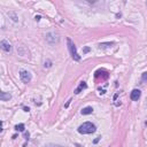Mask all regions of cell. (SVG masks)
Wrapping results in <instances>:
<instances>
[{
    "mask_svg": "<svg viewBox=\"0 0 147 147\" xmlns=\"http://www.w3.org/2000/svg\"><path fill=\"white\" fill-rule=\"evenodd\" d=\"M92 113H93V108L92 107H85V108L82 109V114L83 115H90Z\"/></svg>",
    "mask_w": 147,
    "mask_h": 147,
    "instance_id": "8",
    "label": "cell"
},
{
    "mask_svg": "<svg viewBox=\"0 0 147 147\" xmlns=\"http://www.w3.org/2000/svg\"><path fill=\"white\" fill-rule=\"evenodd\" d=\"M0 46H1V48H2L5 52H7V53L12 52V45L7 42V40H5V39H2V40L0 42Z\"/></svg>",
    "mask_w": 147,
    "mask_h": 147,
    "instance_id": "5",
    "label": "cell"
},
{
    "mask_svg": "<svg viewBox=\"0 0 147 147\" xmlns=\"http://www.w3.org/2000/svg\"><path fill=\"white\" fill-rule=\"evenodd\" d=\"M40 18H42L40 15H36V17H35V20H36V21H40Z\"/></svg>",
    "mask_w": 147,
    "mask_h": 147,
    "instance_id": "16",
    "label": "cell"
},
{
    "mask_svg": "<svg viewBox=\"0 0 147 147\" xmlns=\"http://www.w3.org/2000/svg\"><path fill=\"white\" fill-rule=\"evenodd\" d=\"M95 130H97L95 125L93 123H91V122H85L82 125H79V128H78V132L82 133V135L93 133V132H95Z\"/></svg>",
    "mask_w": 147,
    "mask_h": 147,
    "instance_id": "1",
    "label": "cell"
},
{
    "mask_svg": "<svg viewBox=\"0 0 147 147\" xmlns=\"http://www.w3.org/2000/svg\"><path fill=\"white\" fill-rule=\"evenodd\" d=\"M45 147H61V146H59V145H47Z\"/></svg>",
    "mask_w": 147,
    "mask_h": 147,
    "instance_id": "17",
    "label": "cell"
},
{
    "mask_svg": "<svg viewBox=\"0 0 147 147\" xmlns=\"http://www.w3.org/2000/svg\"><path fill=\"white\" fill-rule=\"evenodd\" d=\"M46 40L51 44H55V43L59 42V36L54 32H51V33H47L46 35Z\"/></svg>",
    "mask_w": 147,
    "mask_h": 147,
    "instance_id": "4",
    "label": "cell"
},
{
    "mask_svg": "<svg viewBox=\"0 0 147 147\" xmlns=\"http://www.w3.org/2000/svg\"><path fill=\"white\" fill-rule=\"evenodd\" d=\"M87 87V85H86V83L85 82H80V84H79V86L77 87V89L75 90V94H79L80 93V91L83 89H86Z\"/></svg>",
    "mask_w": 147,
    "mask_h": 147,
    "instance_id": "7",
    "label": "cell"
},
{
    "mask_svg": "<svg viewBox=\"0 0 147 147\" xmlns=\"http://www.w3.org/2000/svg\"><path fill=\"white\" fill-rule=\"evenodd\" d=\"M89 51H90V48H89V47H85L84 49H83V52H84V53H87Z\"/></svg>",
    "mask_w": 147,
    "mask_h": 147,
    "instance_id": "18",
    "label": "cell"
},
{
    "mask_svg": "<svg viewBox=\"0 0 147 147\" xmlns=\"http://www.w3.org/2000/svg\"><path fill=\"white\" fill-rule=\"evenodd\" d=\"M100 138H101V137H97V138H95L94 140H93V142H94V144H97V142H98V141L100 140Z\"/></svg>",
    "mask_w": 147,
    "mask_h": 147,
    "instance_id": "15",
    "label": "cell"
},
{
    "mask_svg": "<svg viewBox=\"0 0 147 147\" xmlns=\"http://www.w3.org/2000/svg\"><path fill=\"white\" fill-rule=\"evenodd\" d=\"M8 16H12V20L14 22L17 21V16L15 15V13H13V12H11V13H8Z\"/></svg>",
    "mask_w": 147,
    "mask_h": 147,
    "instance_id": "12",
    "label": "cell"
},
{
    "mask_svg": "<svg viewBox=\"0 0 147 147\" xmlns=\"http://www.w3.org/2000/svg\"><path fill=\"white\" fill-rule=\"evenodd\" d=\"M67 44H68V49H69V52H70L71 58H73L75 61H79V60H80V56H79V54L77 53L76 46H75V44L73 43V40H71L70 38H67Z\"/></svg>",
    "mask_w": 147,
    "mask_h": 147,
    "instance_id": "2",
    "label": "cell"
},
{
    "mask_svg": "<svg viewBox=\"0 0 147 147\" xmlns=\"http://www.w3.org/2000/svg\"><path fill=\"white\" fill-rule=\"evenodd\" d=\"M71 101H73V100L70 99V100H69V101H68V102H67V104H66V106H64V107H66V108H67V107H68V106L70 105V102H71Z\"/></svg>",
    "mask_w": 147,
    "mask_h": 147,
    "instance_id": "19",
    "label": "cell"
},
{
    "mask_svg": "<svg viewBox=\"0 0 147 147\" xmlns=\"http://www.w3.org/2000/svg\"><path fill=\"white\" fill-rule=\"evenodd\" d=\"M141 79H142V82H146V80H147V71H146V73H144V74H142Z\"/></svg>",
    "mask_w": 147,
    "mask_h": 147,
    "instance_id": "13",
    "label": "cell"
},
{
    "mask_svg": "<svg viewBox=\"0 0 147 147\" xmlns=\"http://www.w3.org/2000/svg\"><path fill=\"white\" fill-rule=\"evenodd\" d=\"M24 136H25V139L28 140V139H29V136H30V135H29V132H25V135H24Z\"/></svg>",
    "mask_w": 147,
    "mask_h": 147,
    "instance_id": "20",
    "label": "cell"
},
{
    "mask_svg": "<svg viewBox=\"0 0 147 147\" xmlns=\"http://www.w3.org/2000/svg\"><path fill=\"white\" fill-rule=\"evenodd\" d=\"M51 66H52V62H51V61H47V62H45V68H46V67H47V68H49Z\"/></svg>",
    "mask_w": 147,
    "mask_h": 147,
    "instance_id": "14",
    "label": "cell"
},
{
    "mask_svg": "<svg viewBox=\"0 0 147 147\" xmlns=\"http://www.w3.org/2000/svg\"><path fill=\"white\" fill-rule=\"evenodd\" d=\"M114 43H101L99 46H100V48H106V47H110Z\"/></svg>",
    "mask_w": 147,
    "mask_h": 147,
    "instance_id": "10",
    "label": "cell"
},
{
    "mask_svg": "<svg viewBox=\"0 0 147 147\" xmlns=\"http://www.w3.org/2000/svg\"><path fill=\"white\" fill-rule=\"evenodd\" d=\"M24 124H17V125H15V130L16 131H24Z\"/></svg>",
    "mask_w": 147,
    "mask_h": 147,
    "instance_id": "11",
    "label": "cell"
},
{
    "mask_svg": "<svg viewBox=\"0 0 147 147\" xmlns=\"http://www.w3.org/2000/svg\"><path fill=\"white\" fill-rule=\"evenodd\" d=\"M20 78L23 83H29L31 80V74L26 70H21L20 71Z\"/></svg>",
    "mask_w": 147,
    "mask_h": 147,
    "instance_id": "3",
    "label": "cell"
},
{
    "mask_svg": "<svg viewBox=\"0 0 147 147\" xmlns=\"http://www.w3.org/2000/svg\"><path fill=\"white\" fill-rule=\"evenodd\" d=\"M140 95H141V92L139 91V90H132V92L130 93V98H131V100H133V101H137V100L140 98Z\"/></svg>",
    "mask_w": 147,
    "mask_h": 147,
    "instance_id": "6",
    "label": "cell"
},
{
    "mask_svg": "<svg viewBox=\"0 0 147 147\" xmlns=\"http://www.w3.org/2000/svg\"><path fill=\"white\" fill-rule=\"evenodd\" d=\"M12 95L9 94V93H6V92H1L0 93V99H1V101H6V100H9L11 99Z\"/></svg>",
    "mask_w": 147,
    "mask_h": 147,
    "instance_id": "9",
    "label": "cell"
},
{
    "mask_svg": "<svg viewBox=\"0 0 147 147\" xmlns=\"http://www.w3.org/2000/svg\"><path fill=\"white\" fill-rule=\"evenodd\" d=\"M76 146H77V147H82L80 145H79V144H76Z\"/></svg>",
    "mask_w": 147,
    "mask_h": 147,
    "instance_id": "21",
    "label": "cell"
}]
</instances>
